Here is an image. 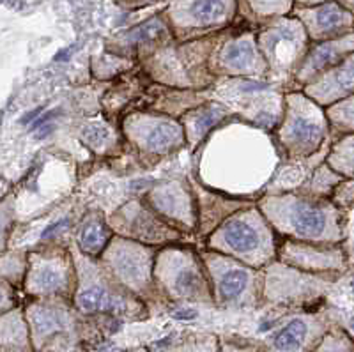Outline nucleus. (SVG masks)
<instances>
[{
    "instance_id": "bb28decb",
    "label": "nucleus",
    "mask_w": 354,
    "mask_h": 352,
    "mask_svg": "<svg viewBox=\"0 0 354 352\" xmlns=\"http://www.w3.org/2000/svg\"><path fill=\"white\" fill-rule=\"evenodd\" d=\"M2 352H36L21 308L2 313Z\"/></svg>"
},
{
    "instance_id": "412c9836",
    "label": "nucleus",
    "mask_w": 354,
    "mask_h": 352,
    "mask_svg": "<svg viewBox=\"0 0 354 352\" xmlns=\"http://www.w3.org/2000/svg\"><path fill=\"white\" fill-rule=\"evenodd\" d=\"M195 196L198 207V230L202 237H207L220 227L227 218L236 214L241 209L255 205L257 201H243L238 196H229L225 193H218L205 188L202 185H195Z\"/></svg>"
},
{
    "instance_id": "a878e982",
    "label": "nucleus",
    "mask_w": 354,
    "mask_h": 352,
    "mask_svg": "<svg viewBox=\"0 0 354 352\" xmlns=\"http://www.w3.org/2000/svg\"><path fill=\"white\" fill-rule=\"evenodd\" d=\"M169 36V27L161 18H153V20L145 21V24L138 25V27L131 28L128 34L121 37V46L124 52L128 50H135L140 53V59H144V52L156 53L154 44L163 43V39Z\"/></svg>"
},
{
    "instance_id": "f3484780",
    "label": "nucleus",
    "mask_w": 354,
    "mask_h": 352,
    "mask_svg": "<svg viewBox=\"0 0 354 352\" xmlns=\"http://www.w3.org/2000/svg\"><path fill=\"white\" fill-rule=\"evenodd\" d=\"M211 71L223 78H257L268 76V62L259 48V41L252 34L227 41L214 57H211Z\"/></svg>"
},
{
    "instance_id": "6e6552de",
    "label": "nucleus",
    "mask_w": 354,
    "mask_h": 352,
    "mask_svg": "<svg viewBox=\"0 0 354 352\" xmlns=\"http://www.w3.org/2000/svg\"><path fill=\"white\" fill-rule=\"evenodd\" d=\"M158 250L137 241L113 236L112 243L101 257V264L126 290L140 299L163 297L154 280Z\"/></svg>"
},
{
    "instance_id": "393cba45",
    "label": "nucleus",
    "mask_w": 354,
    "mask_h": 352,
    "mask_svg": "<svg viewBox=\"0 0 354 352\" xmlns=\"http://www.w3.org/2000/svg\"><path fill=\"white\" fill-rule=\"evenodd\" d=\"M113 230L109 223V218H103L100 212H93L84 218L78 227L77 243L80 253L91 259H101L109 244L113 239Z\"/></svg>"
},
{
    "instance_id": "c756f323",
    "label": "nucleus",
    "mask_w": 354,
    "mask_h": 352,
    "mask_svg": "<svg viewBox=\"0 0 354 352\" xmlns=\"http://www.w3.org/2000/svg\"><path fill=\"white\" fill-rule=\"evenodd\" d=\"M326 163L344 179H354V135L335 138Z\"/></svg>"
},
{
    "instance_id": "9d476101",
    "label": "nucleus",
    "mask_w": 354,
    "mask_h": 352,
    "mask_svg": "<svg viewBox=\"0 0 354 352\" xmlns=\"http://www.w3.org/2000/svg\"><path fill=\"white\" fill-rule=\"evenodd\" d=\"M207 275L213 285L214 303L223 306H257L264 294V271L213 250H202Z\"/></svg>"
},
{
    "instance_id": "0eeeda50",
    "label": "nucleus",
    "mask_w": 354,
    "mask_h": 352,
    "mask_svg": "<svg viewBox=\"0 0 354 352\" xmlns=\"http://www.w3.org/2000/svg\"><path fill=\"white\" fill-rule=\"evenodd\" d=\"M211 53L201 43L179 50H156L144 62L145 76L158 85L179 91H209L216 84L211 71Z\"/></svg>"
},
{
    "instance_id": "f704fd0d",
    "label": "nucleus",
    "mask_w": 354,
    "mask_h": 352,
    "mask_svg": "<svg viewBox=\"0 0 354 352\" xmlns=\"http://www.w3.org/2000/svg\"><path fill=\"white\" fill-rule=\"evenodd\" d=\"M331 201L340 209L354 207V179H346L342 185L335 189Z\"/></svg>"
},
{
    "instance_id": "dca6fc26",
    "label": "nucleus",
    "mask_w": 354,
    "mask_h": 352,
    "mask_svg": "<svg viewBox=\"0 0 354 352\" xmlns=\"http://www.w3.org/2000/svg\"><path fill=\"white\" fill-rule=\"evenodd\" d=\"M144 202L158 216L183 234L198 230V207L195 192L179 180H167L151 188Z\"/></svg>"
},
{
    "instance_id": "72a5a7b5",
    "label": "nucleus",
    "mask_w": 354,
    "mask_h": 352,
    "mask_svg": "<svg viewBox=\"0 0 354 352\" xmlns=\"http://www.w3.org/2000/svg\"><path fill=\"white\" fill-rule=\"evenodd\" d=\"M170 352H220V344L213 336H194L170 349Z\"/></svg>"
},
{
    "instance_id": "c85d7f7f",
    "label": "nucleus",
    "mask_w": 354,
    "mask_h": 352,
    "mask_svg": "<svg viewBox=\"0 0 354 352\" xmlns=\"http://www.w3.org/2000/svg\"><path fill=\"white\" fill-rule=\"evenodd\" d=\"M344 177L337 174L328 163L319 165L314 174L308 177L305 185L298 189V193L308 196H317V198H331L335 189L344 183Z\"/></svg>"
},
{
    "instance_id": "473e14b6",
    "label": "nucleus",
    "mask_w": 354,
    "mask_h": 352,
    "mask_svg": "<svg viewBox=\"0 0 354 352\" xmlns=\"http://www.w3.org/2000/svg\"><path fill=\"white\" fill-rule=\"evenodd\" d=\"M80 138L88 147H93L94 151H103V149L110 147V144H113V140H115L112 128L105 122H101V120H94V122L85 126L82 129Z\"/></svg>"
},
{
    "instance_id": "4c0bfd02",
    "label": "nucleus",
    "mask_w": 354,
    "mask_h": 352,
    "mask_svg": "<svg viewBox=\"0 0 354 352\" xmlns=\"http://www.w3.org/2000/svg\"><path fill=\"white\" fill-rule=\"evenodd\" d=\"M353 290H354V280H353Z\"/></svg>"
},
{
    "instance_id": "f257e3e1",
    "label": "nucleus",
    "mask_w": 354,
    "mask_h": 352,
    "mask_svg": "<svg viewBox=\"0 0 354 352\" xmlns=\"http://www.w3.org/2000/svg\"><path fill=\"white\" fill-rule=\"evenodd\" d=\"M257 207L282 239L312 244H342L346 239V212L331 198L298 192L266 193Z\"/></svg>"
},
{
    "instance_id": "39448f33",
    "label": "nucleus",
    "mask_w": 354,
    "mask_h": 352,
    "mask_svg": "<svg viewBox=\"0 0 354 352\" xmlns=\"http://www.w3.org/2000/svg\"><path fill=\"white\" fill-rule=\"evenodd\" d=\"M211 98L248 124L274 133L286 113V91L257 78H223L209 89Z\"/></svg>"
},
{
    "instance_id": "f8f14e48",
    "label": "nucleus",
    "mask_w": 354,
    "mask_h": 352,
    "mask_svg": "<svg viewBox=\"0 0 354 352\" xmlns=\"http://www.w3.org/2000/svg\"><path fill=\"white\" fill-rule=\"evenodd\" d=\"M337 280L338 278L335 277L303 272L280 260H274L264 269L262 299L273 304L308 308L310 304L321 303L324 294Z\"/></svg>"
},
{
    "instance_id": "20e7f679",
    "label": "nucleus",
    "mask_w": 354,
    "mask_h": 352,
    "mask_svg": "<svg viewBox=\"0 0 354 352\" xmlns=\"http://www.w3.org/2000/svg\"><path fill=\"white\" fill-rule=\"evenodd\" d=\"M287 160H308L335 140L326 109L310 100L303 91L286 94V113L274 131Z\"/></svg>"
},
{
    "instance_id": "a211bd4d",
    "label": "nucleus",
    "mask_w": 354,
    "mask_h": 352,
    "mask_svg": "<svg viewBox=\"0 0 354 352\" xmlns=\"http://www.w3.org/2000/svg\"><path fill=\"white\" fill-rule=\"evenodd\" d=\"M333 326L324 315L301 312L282 320L266 344V352H312Z\"/></svg>"
},
{
    "instance_id": "7ed1b4c3",
    "label": "nucleus",
    "mask_w": 354,
    "mask_h": 352,
    "mask_svg": "<svg viewBox=\"0 0 354 352\" xmlns=\"http://www.w3.org/2000/svg\"><path fill=\"white\" fill-rule=\"evenodd\" d=\"M78 287L73 297V308L84 315H110L121 319H140L147 313L144 301L126 290L101 264L80 253L75 259Z\"/></svg>"
},
{
    "instance_id": "6ab92c4d",
    "label": "nucleus",
    "mask_w": 354,
    "mask_h": 352,
    "mask_svg": "<svg viewBox=\"0 0 354 352\" xmlns=\"http://www.w3.org/2000/svg\"><path fill=\"white\" fill-rule=\"evenodd\" d=\"M69 306L73 303L62 299H30L25 304V319L30 328V336L36 351H39L52 336L71 328Z\"/></svg>"
},
{
    "instance_id": "b1692460",
    "label": "nucleus",
    "mask_w": 354,
    "mask_h": 352,
    "mask_svg": "<svg viewBox=\"0 0 354 352\" xmlns=\"http://www.w3.org/2000/svg\"><path fill=\"white\" fill-rule=\"evenodd\" d=\"M234 115L225 104L220 103L216 100H209L205 103L198 104L197 109H192L181 117L183 128L186 133V142H188L192 147H197L202 142L218 128L225 120L232 119Z\"/></svg>"
},
{
    "instance_id": "9b49d317",
    "label": "nucleus",
    "mask_w": 354,
    "mask_h": 352,
    "mask_svg": "<svg viewBox=\"0 0 354 352\" xmlns=\"http://www.w3.org/2000/svg\"><path fill=\"white\" fill-rule=\"evenodd\" d=\"M259 48L268 62V76L273 84L287 85L301 68L308 48V33L299 21L283 20L261 34Z\"/></svg>"
},
{
    "instance_id": "2f4dec72",
    "label": "nucleus",
    "mask_w": 354,
    "mask_h": 352,
    "mask_svg": "<svg viewBox=\"0 0 354 352\" xmlns=\"http://www.w3.org/2000/svg\"><path fill=\"white\" fill-rule=\"evenodd\" d=\"M312 352H354V336L344 328L333 326Z\"/></svg>"
},
{
    "instance_id": "2eb2a0df",
    "label": "nucleus",
    "mask_w": 354,
    "mask_h": 352,
    "mask_svg": "<svg viewBox=\"0 0 354 352\" xmlns=\"http://www.w3.org/2000/svg\"><path fill=\"white\" fill-rule=\"evenodd\" d=\"M277 260L303 272L321 277L338 278L349 268V260L342 244H312L280 239Z\"/></svg>"
},
{
    "instance_id": "5701e85b",
    "label": "nucleus",
    "mask_w": 354,
    "mask_h": 352,
    "mask_svg": "<svg viewBox=\"0 0 354 352\" xmlns=\"http://www.w3.org/2000/svg\"><path fill=\"white\" fill-rule=\"evenodd\" d=\"M303 93L321 104L322 109H328L331 104L354 94V53L344 59L338 66L328 73L315 78L312 84L303 89Z\"/></svg>"
},
{
    "instance_id": "cd10ccee",
    "label": "nucleus",
    "mask_w": 354,
    "mask_h": 352,
    "mask_svg": "<svg viewBox=\"0 0 354 352\" xmlns=\"http://www.w3.org/2000/svg\"><path fill=\"white\" fill-rule=\"evenodd\" d=\"M229 20L227 0H194L186 9L185 21L189 27H213Z\"/></svg>"
},
{
    "instance_id": "4468645a",
    "label": "nucleus",
    "mask_w": 354,
    "mask_h": 352,
    "mask_svg": "<svg viewBox=\"0 0 354 352\" xmlns=\"http://www.w3.org/2000/svg\"><path fill=\"white\" fill-rule=\"evenodd\" d=\"M109 223L115 236L137 241L153 248L183 243L186 237L181 230L161 220L144 201H131L119 207L112 216H109Z\"/></svg>"
},
{
    "instance_id": "423d86ee",
    "label": "nucleus",
    "mask_w": 354,
    "mask_h": 352,
    "mask_svg": "<svg viewBox=\"0 0 354 352\" xmlns=\"http://www.w3.org/2000/svg\"><path fill=\"white\" fill-rule=\"evenodd\" d=\"M154 280L161 296L167 299L170 297L177 303H214L213 285L201 252H195L185 243H174L158 250Z\"/></svg>"
},
{
    "instance_id": "7c9ffc66",
    "label": "nucleus",
    "mask_w": 354,
    "mask_h": 352,
    "mask_svg": "<svg viewBox=\"0 0 354 352\" xmlns=\"http://www.w3.org/2000/svg\"><path fill=\"white\" fill-rule=\"evenodd\" d=\"M326 115L330 120L331 133L337 138L342 135H354V94L328 106Z\"/></svg>"
},
{
    "instance_id": "f03ea898",
    "label": "nucleus",
    "mask_w": 354,
    "mask_h": 352,
    "mask_svg": "<svg viewBox=\"0 0 354 352\" xmlns=\"http://www.w3.org/2000/svg\"><path fill=\"white\" fill-rule=\"evenodd\" d=\"M280 236L255 205L241 209L227 218L205 237V248L239 260L250 268L264 271L278 259Z\"/></svg>"
},
{
    "instance_id": "ddd939ff",
    "label": "nucleus",
    "mask_w": 354,
    "mask_h": 352,
    "mask_svg": "<svg viewBox=\"0 0 354 352\" xmlns=\"http://www.w3.org/2000/svg\"><path fill=\"white\" fill-rule=\"evenodd\" d=\"M122 133L138 152L154 158L169 156L188 144L181 120L158 112L129 113L122 120Z\"/></svg>"
},
{
    "instance_id": "aec40b11",
    "label": "nucleus",
    "mask_w": 354,
    "mask_h": 352,
    "mask_svg": "<svg viewBox=\"0 0 354 352\" xmlns=\"http://www.w3.org/2000/svg\"><path fill=\"white\" fill-rule=\"evenodd\" d=\"M351 53H354V33L310 46V52L306 53L301 68L294 76L296 91H303L315 78L340 64Z\"/></svg>"
},
{
    "instance_id": "e433bc0d",
    "label": "nucleus",
    "mask_w": 354,
    "mask_h": 352,
    "mask_svg": "<svg viewBox=\"0 0 354 352\" xmlns=\"http://www.w3.org/2000/svg\"><path fill=\"white\" fill-rule=\"evenodd\" d=\"M131 352H145V351H144V349H140V351H131Z\"/></svg>"
},
{
    "instance_id": "c9c22d12",
    "label": "nucleus",
    "mask_w": 354,
    "mask_h": 352,
    "mask_svg": "<svg viewBox=\"0 0 354 352\" xmlns=\"http://www.w3.org/2000/svg\"><path fill=\"white\" fill-rule=\"evenodd\" d=\"M220 352H266V349L245 340H223L220 344Z\"/></svg>"
},
{
    "instance_id": "1a4fd4ad",
    "label": "nucleus",
    "mask_w": 354,
    "mask_h": 352,
    "mask_svg": "<svg viewBox=\"0 0 354 352\" xmlns=\"http://www.w3.org/2000/svg\"><path fill=\"white\" fill-rule=\"evenodd\" d=\"M78 287L75 257L64 246H46L28 253L24 288L30 299H62L73 303Z\"/></svg>"
},
{
    "instance_id": "4be33fe9",
    "label": "nucleus",
    "mask_w": 354,
    "mask_h": 352,
    "mask_svg": "<svg viewBox=\"0 0 354 352\" xmlns=\"http://www.w3.org/2000/svg\"><path fill=\"white\" fill-rule=\"evenodd\" d=\"M301 20L305 21L310 39L319 43L354 33V12L337 2H326L312 11H303Z\"/></svg>"
}]
</instances>
